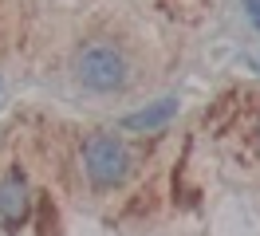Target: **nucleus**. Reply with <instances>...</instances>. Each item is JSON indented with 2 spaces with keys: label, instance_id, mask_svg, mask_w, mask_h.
Instances as JSON below:
<instances>
[{
  "label": "nucleus",
  "instance_id": "3",
  "mask_svg": "<svg viewBox=\"0 0 260 236\" xmlns=\"http://www.w3.org/2000/svg\"><path fill=\"white\" fill-rule=\"evenodd\" d=\"M32 213V189H28V177L20 170H12L4 181H0V224L4 228H20Z\"/></svg>",
  "mask_w": 260,
  "mask_h": 236
},
{
  "label": "nucleus",
  "instance_id": "4",
  "mask_svg": "<svg viewBox=\"0 0 260 236\" xmlns=\"http://www.w3.org/2000/svg\"><path fill=\"white\" fill-rule=\"evenodd\" d=\"M174 114H178V98H162V103H154V107H146V110L126 114V118H122V126H126V130H138V134H142V130L150 134V130H162Z\"/></svg>",
  "mask_w": 260,
  "mask_h": 236
},
{
  "label": "nucleus",
  "instance_id": "1",
  "mask_svg": "<svg viewBox=\"0 0 260 236\" xmlns=\"http://www.w3.org/2000/svg\"><path fill=\"white\" fill-rule=\"evenodd\" d=\"M75 79L95 94H114L130 83V63L114 44H87L75 55Z\"/></svg>",
  "mask_w": 260,
  "mask_h": 236
},
{
  "label": "nucleus",
  "instance_id": "2",
  "mask_svg": "<svg viewBox=\"0 0 260 236\" xmlns=\"http://www.w3.org/2000/svg\"><path fill=\"white\" fill-rule=\"evenodd\" d=\"M83 170L95 189H114L130 173V150L118 134H91L83 146Z\"/></svg>",
  "mask_w": 260,
  "mask_h": 236
},
{
  "label": "nucleus",
  "instance_id": "5",
  "mask_svg": "<svg viewBox=\"0 0 260 236\" xmlns=\"http://www.w3.org/2000/svg\"><path fill=\"white\" fill-rule=\"evenodd\" d=\"M244 12H248V20H252V28L260 31V0H244Z\"/></svg>",
  "mask_w": 260,
  "mask_h": 236
}]
</instances>
